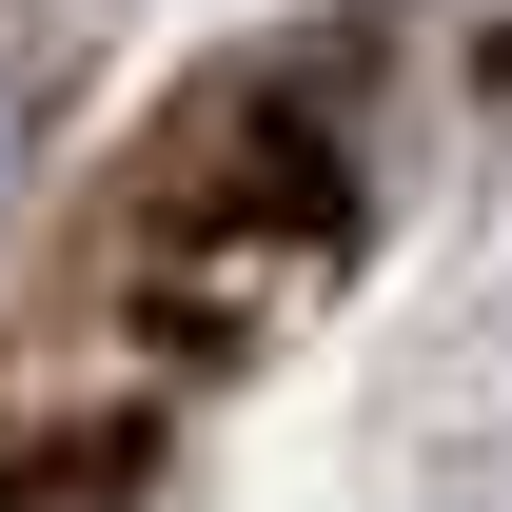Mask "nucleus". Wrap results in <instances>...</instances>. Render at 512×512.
<instances>
[{
  "mask_svg": "<svg viewBox=\"0 0 512 512\" xmlns=\"http://www.w3.org/2000/svg\"><path fill=\"white\" fill-rule=\"evenodd\" d=\"M0 197H20V79H0Z\"/></svg>",
  "mask_w": 512,
  "mask_h": 512,
  "instance_id": "f257e3e1",
  "label": "nucleus"
}]
</instances>
